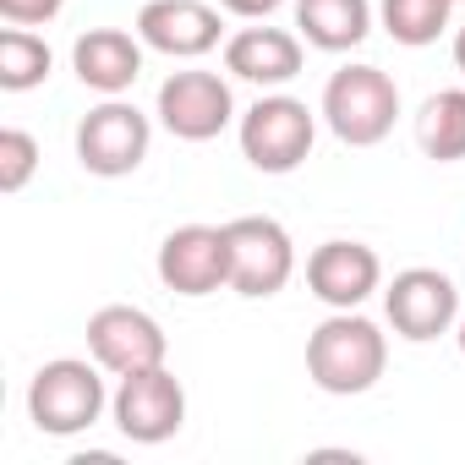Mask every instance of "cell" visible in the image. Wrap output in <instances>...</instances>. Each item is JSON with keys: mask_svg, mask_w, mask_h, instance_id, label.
<instances>
[{"mask_svg": "<svg viewBox=\"0 0 465 465\" xmlns=\"http://www.w3.org/2000/svg\"><path fill=\"white\" fill-rule=\"evenodd\" d=\"M88 356H94L104 372L126 378V372L159 367V361L170 356V340H164V329H159L143 307H99V312L88 318Z\"/></svg>", "mask_w": 465, "mask_h": 465, "instance_id": "8fae6325", "label": "cell"}, {"mask_svg": "<svg viewBox=\"0 0 465 465\" xmlns=\"http://www.w3.org/2000/svg\"><path fill=\"white\" fill-rule=\"evenodd\" d=\"M159 280L175 296H213L230 285V242L224 224H181L159 242Z\"/></svg>", "mask_w": 465, "mask_h": 465, "instance_id": "30bf717a", "label": "cell"}, {"mask_svg": "<svg viewBox=\"0 0 465 465\" xmlns=\"http://www.w3.org/2000/svg\"><path fill=\"white\" fill-rule=\"evenodd\" d=\"M449 12H454V0H383V6H378L389 39L394 45H411V50H421V45H432L449 28Z\"/></svg>", "mask_w": 465, "mask_h": 465, "instance_id": "d6986e66", "label": "cell"}, {"mask_svg": "<svg viewBox=\"0 0 465 465\" xmlns=\"http://www.w3.org/2000/svg\"><path fill=\"white\" fill-rule=\"evenodd\" d=\"M230 115H236V99H230V83L219 72H170L159 83V121L181 143L219 137Z\"/></svg>", "mask_w": 465, "mask_h": 465, "instance_id": "ba28073f", "label": "cell"}, {"mask_svg": "<svg viewBox=\"0 0 465 465\" xmlns=\"http://www.w3.org/2000/svg\"><path fill=\"white\" fill-rule=\"evenodd\" d=\"M39 170V143L17 126L0 132V192H23Z\"/></svg>", "mask_w": 465, "mask_h": 465, "instance_id": "ffe728a7", "label": "cell"}, {"mask_svg": "<svg viewBox=\"0 0 465 465\" xmlns=\"http://www.w3.org/2000/svg\"><path fill=\"white\" fill-rule=\"evenodd\" d=\"M383 367H389V340L356 307L323 318L307 340V378L323 394H367L383 378Z\"/></svg>", "mask_w": 465, "mask_h": 465, "instance_id": "6da1fadb", "label": "cell"}, {"mask_svg": "<svg viewBox=\"0 0 465 465\" xmlns=\"http://www.w3.org/2000/svg\"><path fill=\"white\" fill-rule=\"evenodd\" d=\"M394 115H400V88L378 66H340L323 88V121L351 148H378L394 132Z\"/></svg>", "mask_w": 465, "mask_h": 465, "instance_id": "7a4b0ae2", "label": "cell"}, {"mask_svg": "<svg viewBox=\"0 0 465 465\" xmlns=\"http://www.w3.org/2000/svg\"><path fill=\"white\" fill-rule=\"evenodd\" d=\"M50 66H55V55H50V45H45L39 34L17 28V23L0 34V88H6V94L39 88V83L50 77Z\"/></svg>", "mask_w": 465, "mask_h": 465, "instance_id": "ac0fdd59", "label": "cell"}, {"mask_svg": "<svg viewBox=\"0 0 465 465\" xmlns=\"http://www.w3.org/2000/svg\"><path fill=\"white\" fill-rule=\"evenodd\" d=\"M296 28L312 50H356L372 34V6L367 0H296Z\"/></svg>", "mask_w": 465, "mask_h": 465, "instance_id": "2e32d148", "label": "cell"}, {"mask_svg": "<svg viewBox=\"0 0 465 465\" xmlns=\"http://www.w3.org/2000/svg\"><path fill=\"white\" fill-rule=\"evenodd\" d=\"M416 143H421V153L438 159V164L465 159V88H443V94H432V99L421 104V115H416Z\"/></svg>", "mask_w": 465, "mask_h": 465, "instance_id": "e0dca14e", "label": "cell"}, {"mask_svg": "<svg viewBox=\"0 0 465 465\" xmlns=\"http://www.w3.org/2000/svg\"><path fill=\"white\" fill-rule=\"evenodd\" d=\"M454 66H460V72H465V28H460V34H454Z\"/></svg>", "mask_w": 465, "mask_h": 465, "instance_id": "603a6c76", "label": "cell"}, {"mask_svg": "<svg viewBox=\"0 0 465 465\" xmlns=\"http://www.w3.org/2000/svg\"><path fill=\"white\" fill-rule=\"evenodd\" d=\"M383 312H389V323H394L400 340L427 345V340H438V334L454 329V318H460V291H454V280L438 274V269H405V274H394V285L383 291Z\"/></svg>", "mask_w": 465, "mask_h": 465, "instance_id": "9c48e42d", "label": "cell"}, {"mask_svg": "<svg viewBox=\"0 0 465 465\" xmlns=\"http://www.w3.org/2000/svg\"><path fill=\"white\" fill-rule=\"evenodd\" d=\"M378 285H383V263L367 242H323L307 258V291L334 312L361 307Z\"/></svg>", "mask_w": 465, "mask_h": 465, "instance_id": "7c38bea8", "label": "cell"}, {"mask_svg": "<svg viewBox=\"0 0 465 465\" xmlns=\"http://www.w3.org/2000/svg\"><path fill=\"white\" fill-rule=\"evenodd\" d=\"M224 242H230V291L263 302L280 296L296 274V242L291 230L269 213H247V219H230L224 224Z\"/></svg>", "mask_w": 465, "mask_h": 465, "instance_id": "277c9868", "label": "cell"}, {"mask_svg": "<svg viewBox=\"0 0 465 465\" xmlns=\"http://www.w3.org/2000/svg\"><path fill=\"white\" fill-rule=\"evenodd\" d=\"M148 143H153L148 115H143L137 104H126V99H104V104L88 110L83 126H77V164H83L88 175L115 181V175H132V170L148 159Z\"/></svg>", "mask_w": 465, "mask_h": 465, "instance_id": "8992f818", "label": "cell"}, {"mask_svg": "<svg viewBox=\"0 0 465 465\" xmlns=\"http://www.w3.org/2000/svg\"><path fill=\"white\" fill-rule=\"evenodd\" d=\"M318 143V115L291 99V94H263L247 115H242V153L252 170L263 175H291L307 164Z\"/></svg>", "mask_w": 465, "mask_h": 465, "instance_id": "5b68a950", "label": "cell"}, {"mask_svg": "<svg viewBox=\"0 0 465 465\" xmlns=\"http://www.w3.org/2000/svg\"><path fill=\"white\" fill-rule=\"evenodd\" d=\"M110 411H115L121 438H132V443H164V438H175L181 421H186V389H181V378L159 361V367L126 372L121 389H115V400H110Z\"/></svg>", "mask_w": 465, "mask_h": 465, "instance_id": "52a82bcc", "label": "cell"}, {"mask_svg": "<svg viewBox=\"0 0 465 465\" xmlns=\"http://www.w3.org/2000/svg\"><path fill=\"white\" fill-rule=\"evenodd\" d=\"M72 66H77L83 88H94L104 99H121L143 77V39H132L121 28H88L72 45Z\"/></svg>", "mask_w": 465, "mask_h": 465, "instance_id": "9a60e30c", "label": "cell"}, {"mask_svg": "<svg viewBox=\"0 0 465 465\" xmlns=\"http://www.w3.org/2000/svg\"><path fill=\"white\" fill-rule=\"evenodd\" d=\"M66 0H0V17L17 23V28H39V23H55Z\"/></svg>", "mask_w": 465, "mask_h": 465, "instance_id": "44dd1931", "label": "cell"}, {"mask_svg": "<svg viewBox=\"0 0 465 465\" xmlns=\"http://www.w3.org/2000/svg\"><path fill=\"white\" fill-rule=\"evenodd\" d=\"M224 72L258 88H285L302 77V39L285 28H242L224 45Z\"/></svg>", "mask_w": 465, "mask_h": 465, "instance_id": "5bb4252c", "label": "cell"}, {"mask_svg": "<svg viewBox=\"0 0 465 465\" xmlns=\"http://www.w3.org/2000/svg\"><path fill=\"white\" fill-rule=\"evenodd\" d=\"M28 416L39 432L50 438H72V432H88L99 416H104V378H99V361H77V356H61V361H45L28 383Z\"/></svg>", "mask_w": 465, "mask_h": 465, "instance_id": "3957f363", "label": "cell"}, {"mask_svg": "<svg viewBox=\"0 0 465 465\" xmlns=\"http://www.w3.org/2000/svg\"><path fill=\"white\" fill-rule=\"evenodd\" d=\"M224 12H236V17H247V23H263L269 12H280L285 0H219Z\"/></svg>", "mask_w": 465, "mask_h": 465, "instance_id": "7402d4cb", "label": "cell"}, {"mask_svg": "<svg viewBox=\"0 0 465 465\" xmlns=\"http://www.w3.org/2000/svg\"><path fill=\"white\" fill-rule=\"evenodd\" d=\"M454 340H460V356H465V318H460V334H454Z\"/></svg>", "mask_w": 465, "mask_h": 465, "instance_id": "cb8c5ba5", "label": "cell"}, {"mask_svg": "<svg viewBox=\"0 0 465 465\" xmlns=\"http://www.w3.org/2000/svg\"><path fill=\"white\" fill-rule=\"evenodd\" d=\"M219 12L208 0H148L137 12V39L170 61H197L219 45Z\"/></svg>", "mask_w": 465, "mask_h": 465, "instance_id": "4fadbf2b", "label": "cell"}]
</instances>
